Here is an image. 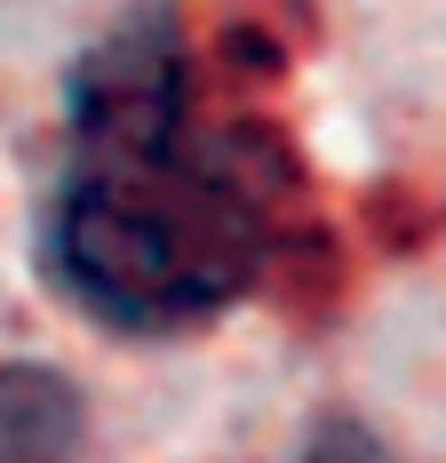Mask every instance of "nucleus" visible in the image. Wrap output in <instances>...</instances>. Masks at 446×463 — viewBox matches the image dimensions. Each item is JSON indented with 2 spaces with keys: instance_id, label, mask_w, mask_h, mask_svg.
<instances>
[{
  "instance_id": "f257e3e1",
  "label": "nucleus",
  "mask_w": 446,
  "mask_h": 463,
  "mask_svg": "<svg viewBox=\"0 0 446 463\" xmlns=\"http://www.w3.org/2000/svg\"><path fill=\"white\" fill-rule=\"evenodd\" d=\"M264 144L200 112L176 8L144 0L64 72V160L41 200L48 288L112 335H191L271 264Z\"/></svg>"
},
{
  "instance_id": "7ed1b4c3",
  "label": "nucleus",
  "mask_w": 446,
  "mask_h": 463,
  "mask_svg": "<svg viewBox=\"0 0 446 463\" xmlns=\"http://www.w3.org/2000/svg\"><path fill=\"white\" fill-rule=\"evenodd\" d=\"M295 463H391V448L367 423H319L311 439L295 448Z\"/></svg>"
},
{
  "instance_id": "f03ea898",
  "label": "nucleus",
  "mask_w": 446,
  "mask_h": 463,
  "mask_svg": "<svg viewBox=\"0 0 446 463\" xmlns=\"http://www.w3.org/2000/svg\"><path fill=\"white\" fill-rule=\"evenodd\" d=\"M88 439L80 383L48 360H0V463H72Z\"/></svg>"
}]
</instances>
